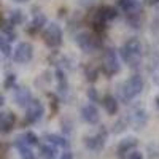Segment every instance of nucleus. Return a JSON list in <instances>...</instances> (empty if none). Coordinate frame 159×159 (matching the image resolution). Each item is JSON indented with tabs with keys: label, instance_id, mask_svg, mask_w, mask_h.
<instances>
[{
	"label": "nucleus",
	"instance_id": "1",
	"mask_svg": "<svg viewBox=\"0 0 159 159\" xmlns=\"http://www.w3.org/2000/svg\"><path fill=\"white\" fill-rule=\"evenodd\" d=\"M143 88H145V81H143L142 75L135 73V75L129 76L119 86H116V94H118L116 99L123 103H129L130 100H134L137 96L142 94Z\"/></svg>",
	"mask_w": 159,
	"mask_h": 159
},
{
	"label": "nucleus",
	"instance_id": "2",
	"mask_svg": "<svg viewBox=\"0 0 159 159\" xmlns=\"http://www.w3.org/2000/svg\"><path fill=\"white\" fill-rule=\"evenodd\" d=\"M75 43L76 46L81 49L83 52H86V54H91V52H96L102 48V42H100V38L96 35V34H92V32H80L75 35Z\"/></svg>",
	"mask_w": 159,
	"mask_h": 159
},
{
	"label": "nucleus",
	"instance_id": "3",
	"mask_svg": "<svg viewBox=\"0 0 159 159\" xmlns=\"http://www.w3.org/2000/svg\"><path fill=\"white\" fill-rule=\"evenodd\" d=\"M100 69H102V72L107 75L108 78H111L116 73H119V70H121V64H119L118 51L115 48H107V49H105L103 57H102V64H100Z\"/></svg>",
	"mask_w": 159,
	"mask_h": 159
},
{
	"label": "nucleus",
	"instance_id": "4",
	"mask_svg": "<svg viewBox=\"0 0 159 159\" xmlns=\"http://www.w3.org/2000/svg\"><path fill=\"white\" fill-rule=\"evenodd\" d=\"M43 42L48 48L51 49H56L59 48L62 43H64V32H62V27L56 22H51L48 24L45 30H43Z\"/></svg>",
	"mask_w": 159,
	"mask_h": 159
},
{
	"label": "nucleus",
	"instance_id": "5",
	"mask_svg": "<svg viewBox=\"0 0 159 159\" xmlns=\"http://www.w3.org/2000/svg\"><path fill=\"white\" fill-rule=\"evenodd\" d=\"M127 121H129V127H132L134 130H142L148 124V111L140 105H135L130 110V113H127Z\"/></svg>",
	"mask_w": 159,
	"mask_h": 159
},
{
	"label": "nucleus",
	"instance_id": "6",
	"mask_svg": "<svg viewBox=\"0 0 159 159\" xmlns=\"http://www.w3.org/2000/svg\"><path fill=\"white\" fill-rule=\"evenodd\" d=\"M34 57V46L29 42H21L13 49V61L16 64H27Z\"/></svg>",
	"mask_w": 159,
	"mask_h": 159
},
{
	"label": "nucleus",
	"instance_id": "7",
	"mask_svg": "<svg viewBox=\"0 0 159 159\" xmlns=\"http://www.w3.org/2000/svg\"><path fill=\"white\" fill-rule=\"evenodd\" d=\"M45 115V107L43 103L40 102L38 99H32V102L29 103V107L25 108V121L29 124H35L38 123L40 119L43 118Z\"/></svg>",
	"mask_w": 159,
	"mask_h": 159
},
{
	"label": "nucleus",
	"instance_id": "8",
	"mask_svg": "<svg viewBox=\"0 0 159 159\" xmlns=\"http://www.w3.org/2000/svg\"><path fill=\"white\" fill-rule=\"evenodd\" d=\"M105 142H107V130H105L103 127H100L97 134L84 137V147L89 151H100L103 148Z\"/></svg>",
	"mask_w": 159,
	"mask_h": 159
},
{
	"label": "nucleus",
	"instance_id": "9",
	"mask_svg": "<svg viewBox=\"0 0 159 159\" xmlns=\"http://www.w3.org/2000/svg\"><path fill=\"white\" fill-rule=\"evenodd\" d=\"M81 119L89 124V126H96L100 123V111L99 108L96 107L94 103H88L81 108Z\"/></svg>",
	"mask_w": 159,
	"mask_h": 159
},
{
	"label": "nucleus",
	"instance_id": "10",
	"mask_svg": "<svg viewBox=\"0 0 159 159\" xmlns=\"http://www.w3.org/2000/svg\"><path fill=\"white\" fill-rule=\"evenodd\" d=\"M13 99H15V103L21 108H27L29 103L32 102V92L29 88L25 86H21V88H16L15 89V94H13Z\"/></svg>",
	"mask_w": 159,
	"mask_h": 159
},
{
	"label": "nucleus",
	"instance_id": "11",
	"mask_svg": "<svg viewBox=\"0 0 159 159\" xmlns=\"http://www.w3.org/2000/svg\"><path fill=\"white\" fill-rule=\"evenodd\" d=\"M121 48H123L126 52L132 54V56L143 57V45H142L140 40H139V38H135V37H130V38H127Z\"/></svg>",
	"mask_w": 159,
	"mask_h": 159
},
{
	"label": "nucleus",
	"instance_id": "12",
	"mask_svg": "<svg viewBox=\"0 0 159 159\" xmlns=\"http://www.w3.org/2000/svg\"><path fill=\"white\" fill-rule=\"evenodd\" d=\"M116 8L121 10L126 15H132V13H143L142 3L139 0H118Z\"/></svg>",
	"mask_w": 159,
	"mask_h": 159
},
{
	"label": "nucleus",
	"instance_id": "13",
	"mask_svg": "<svg viewBox=\"0 0 159 159\" xmlns=\"http://www.w3.org/2000/svg\"><path fill=\"white\" fill-rule=\"evenodd\" d=\"M118 11L119 10L116 7H113V5H102L100 8H97L94 16L102 19V21H105V22H110V21H115L118 18V15H119Z\"/></svg>",
	"mask_w": 159,
	"mask_h": 159
},
{
	"label": "nucleus",
	"instance_id": "14",
	"mask_svg": "<svg viewBox=\"0 0 159 159\" xmlns=\"http://www.w3.org/2000/svg\"><path fill=\"white\" fill-rule=\"evenodd\" d=\"M137 147H139V140L135 137H124L123 140H119L116 147V153L119 156H124V154H129L130 151L137 150Z\"/></svg>",
	"mask_w": 159,
	"mask_h": 159
},
{
	"label": "nucleus",
	"instance_id": "15",
	"mask_svg": "<svg viewBox=\"0 0 159 159\" xmlns=\"http://www.w3.org/2000/svg\"><path fill=\"white\" fill-rule=\"evenodd\" d=\"M48 25V18L46 15H43L42 11H38V13H34V18H32V22L29 24V27H27V32L29 34H37L40 30H45V27Z\"/></svg>",
	"mask_w": 159,
	"mask_h": 159
},
{
	"label": "nucleus",
	"instance_id": "16",
	"mask_svg": "<svg viewBox=\"0 0 159 159\" xmlns=\"http://www.w3.org/2000/svg\"><path fill=\"white\" fill-rule=\"evenodd\" d=\"M102 107L110 116H115L119 110V100L113 94H105L102 97Z\"/></svg>",
	"mask_w": 159,
	"mask_h": 159
},
{
	"label": "nucleus",
	"instance_id": "17",
	"mask_svg": "<svg viewBox=\"0 0 159 159\" xmlns=\"http://www.w3.org/2000/svg\"><path fill=\"white\" fill-rule=\"evenodd\" d=\"M56 81H57V94L59 96H67L69 92V81H67V75L62 69H56L54 72Z\"/></svg>",
	"mask_w": 159,
	"mask_h": 159
},
{
	"label": "nucleus",
	"instance_id": "18",
	"mask_svg": "<svg viewBox=\"0 0 159 159\" xmlns=\"http://www.w3.org/2000/svg\"><path fill=\"white\" fill-rule=\"evenodd\" d=\"M46 143L52 145L56 148H69V140L65 139L64 135H57V134H46L45 135Z\"/></svg>",
	"mask_w": 159,
	"mask_h": 159
},
{
	"label": "nucleus",
	"instance_id": "19",
	"mask_svg": "<svg viewBox=\"0 0 159 159\" xmlns=\"http://www.w3.org/2000/svg\"><path fill=\"white\" fill-rule=\"evenodd\" d=\"M40 159H56L57 157V148L52 147L49 143L40 145V153H38Z\"/></svg>",
	"mask_w": 159,
	"mask_h": 159
},
{
	"label": "nucleus",
	"instance_id": "20",
	"mask_svg": "<svg viewBox=\"0 0 159 159\" xmlns=\"http://www.w3.org/2000/svg\"><path fill=\"white\" fill-rule=\"evenodd\" d=\"M16 124V116L13 113H3V118H2V129L0 132H3V134H10L13 130Z\"/></svg>",
	"mask_w": 159,
	"mask_h": 159
},
{
	"label": "nucleus",
	"instance_id": "21",
	"mask_svg": "<svg viewBox=\"0 0 159 159\" xmlns=\"http://www.w3.org/2000/svg\"><path fill=\"white\" fill-rule=\"evenodd\" d=\"M118 54L121 56V59L129 65V67H132V69H137L139 65H140V62H142V57H137V56L129 54V52H126L123 48H119V49H118Z\"/></svg>",
	"mask_w": 159,
	"mask_h": 159
},
{
	"label": "nucleus",
	"instance_id": "22",
	"mask_svg": "<svg viewBox=\"0 0 159 159\" xmlns=\"http://www.w3.org/2000/svg\"><path fill=\"white\" fill-rule=\"evenodd\" d=\"M143 22L142 13H132V15H126V24L132 29H140V25Z\"/></svg>",
	"mask_w": 159,
	"mask_h": 159
},
{
	"label": "nucleus",
	"instance_id": "23",
	"mask_svg": "<svg viewBox=\"0 0 159 159\" xmlns=\"http://www.w3.org/2000/svg\"><path fill=\"white\" fill-rule=\"evenodd\" d=\"M13 25H21V24H24V21H25V15H24V11L22 10H13L11 13H10V19H8Z\"/></svg>",
	"mask_w": 159,
	"mask_h": 159
},
{
	"label": "nucleus",
	"instance_id": "24",
	"mask_svg": "<svg viewBox=\"0 0 159 159\" xmlns=\"http://www.w3.org/2000/svg\"><path fill=\"white\" fill-rule=\"evenodd\" d=\"M84 76H86V81L89 83H96L97 78H99V69L94 67V65H86L84 67Z\"/></svg>",
	"mask_w": 159,
	"mask_h": 159
},
{
	"label": "nucleus",
	"instance_id": "25",
	"mask_svg": "<svg viewBox=\"0 0 159 159\" xmlns=\"http://www.w3.org/2000/svg\"><path fill=\"white\" fill-rule=\"evenodd\" d=\"M127 127H129L127 116H123V118H119L118 121L113 124V132H115V134H121V132H124Z\"/></svg>",
	"mask_w": 159,
	"mask_h": 159
},
{
	"label": "nucleus",
	"instance_id": "26",
	"mask_svg": "<svg viewBox=\"0 0 159 159\" xmlns=\"http://www.w3.org/2000/svg\"><path fill=\"white\" fill-rule=\"evenodd\" d=\"M24 139H25V143H27L30 148H32V147H37V145L40 143L37 134H35V132H32V130H27V132H25V134H24Z\"/></svg>",
	"mask_w": 159,
	"mask_h": 159
},
{
	"label": "nucleus",
	"instance_id": "27",
	"mask_svg": "<svg viewBox=\"0 0 159 159\" xmlns=\"http://www.w3.org/2000/svg\"><path fill=\"white\" fill-rule=\"evenodd\" d=\"M86 96H88V99H89V102L91 103H97V102H100L102 99H100V96H99V91L94 88V86H91L88 91H86Z\"/></svg>",
	"mask_w": 159,
	"mask_h": 159
},
{
	"label": "nucleus",
	"instance_id": "28",
	"mask_svg": "<svg viewBox=\"0 0 159 159\" xmlns=\"http://www.w3.org/2000/svg\"><path fill=\"white\" fill-rule=\"evenodd\" d=\"M3 86H5L7 89H16V75H15V73H8V75L5 76Z\"/></svg>",
	"mask_w": 159,
	"mask_h": 159
},
{
	"label": "nucleus",
	"instance_id": "29",
	"mask_svg": "<svg viewBox=\"0 0 159 159\" xmlns=\"http://www.w3.org/2000/svg\"><path fill=\"white\" fill-rule=\"evenodd\" d=\"M19 154H21V159H37V156L30 147H22L19 150Z\"/></svg>",
	"mask_w": 159,
	"mask_h": 159
},
{
	"label": "nucleus",
	"instance_id": "30",
	"mask_svg": "<svg viewBox=\"0 0 159 159\" xmlns=\"http://www.w3.org/2000/svg\"><path fill=\"white\" fill-rule=\"evenodd\" d=\"M150 30L154 37H159V13L154 15V18L151 19V25H150Z\"/></svg>",
	"mask_w": 159,
	"mask_h": 159
},
{
	"label": "nucleus",
	"instance_id": "31",
	"mask_svg": "<svg viewBox=\"0 0 159 159\" xmlns=\"http://www.w3.org/2000/svg\"><path fill=\"white\" fill-rule=\"evenodd\" d=\"M126 159H143V153L139 151V150H134V151H130V153L127 154Z\"/></svg>",
	"mask_w": 159,
	"mask_h": 159
},
{
	"label": "nucleus",
	"instance_id": "32",
	"mask_svg": "<svg viewBox=\"0 0 159 159\" xmlns=\"http://www.w3.org/2000/svg\"><path fill=\"white\" fill-rule=\"evenodd\" d=\"M143 3L148 7H156V5H159V0H143Z\"/></svg>",
	"mask_w": 159,
	"mask_h": 159
},
{
	"label": "nucleus",
	"instance_id": "33",
	"mask_svg": "<svg viewBox=\"0 0 159 159\" xmlns=\"http://www.w3.org/2000/svg\"><path fill=\"white\" fill-rule=\"evenodd\" d=\"M61 159H73V154H72L70 151H65V153H62Z\"/></svg>",
	"mask_w": 159,
	"mask_h": 159
},
{
	"label": "nucleus",
	"instance_id": "34",
	"mask_svg": "<svg viewBox=\"0 0 159 159\" xmlns=\"http://www.w3.org/2000/svg\"><path fill=\"white\" fill-rule=\"evenodd\" d=\"M78 2H80V5H83V7H89L94 0H78Z\"/></svg>",
	"mask_w": 159,
	"mask_h": 159
},
{
	"label": "nucleus",
	"instance_id": "35",
	"mask_svg": "<svg viewBox=\"0 0 159 159\" xmlns=\"http://www.w3.org/2000/svg\"><path fill=\"white\" fill-rule=\"evenodd\" d=\"M154 107H156V108L159 110V96H157V97L154 99Z\"/></svg>",
	"mask_w": 159,
	"mask_h": 159
},
{
	"label": "nucleus",
	"instance_id": "36",
	"mask_svg": "<svg viewBox=\"0 0 159 159\" xmlns=\"http://www.w3.org/2000/svg\"><path fill=\"white\" fill-rule=\"evenodd\" d=\"M5 103V97L2 96V94H0V107H2V105Z\"/></svg>",
	"mask_w": 159,
	"mask_h": 159
},
{
	"label": "nucleus",
	"instance_id": "37",
	"mask_svg": "<svg viewBox=\"0 0 159 159\" xmlns=\"http://www.w3.org/2000/svg\"><path fill=\"white\" fill-rule=\"evenodd\" d=\"M13 2H16V3H27L29 0H13Z\"/></svg>",
	"mask_w": 159,
	"mask_h": 159
}]
</instances>
